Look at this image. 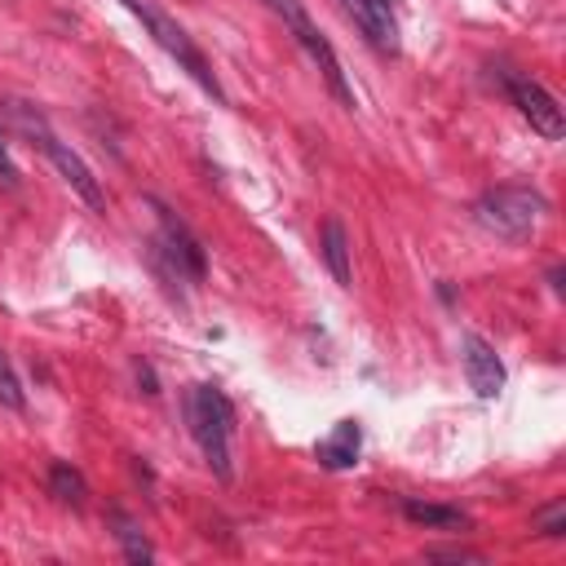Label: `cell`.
I'll return each mask as SVG.
<instances>
[{"instance_id": "obj_1", "label": "cell", "mask_w": 566, "mask_h": 566, "mask_svg": "<svg viewBox=\"0 0 566 566\" xmlns=\"http://www.w3.org/2000/svg\"><path fill=\"white\" fill-rule=\"evenodd\" d=\"M119 4H124V9L146 27V35H150V40H155V44H159V49H164V53H168V57H172V62H177V66H181V71H186V75H190L208 97L226 102V93H221V80H217V71H212V62L203 57V49L190 40V31H186L177 18H168L155 0H119Z\"/></svg>"}, {"instance_id": "obj_2", "label": "cell", "mask_w": 566, "mask_h": 566, "mask_svg": "<svg viewBox=\"0 0 566 566\" xmlns=\"http://www.w3.org/2000/svg\"><path fill=\"white\" fill-rule=\"evenodd\" d=\"M186 420H190V433L208 460V469L230 482V433H234V407L221 389L212 385H190L186 389Z\"/></svg>"}, {"instance_id": "obj_3", "label": "cell", "mask_w": 566, "mask_h": 566, "mask_svg": "<svg viewBox=\"0 0 566 566\" xmlns=\"http://www.w3.org/2000/svg\"><path fill=\"white\" fill-rule=\"evenodd\" d=\"M270 9L283 18V27L292 31V40L310 53V62H314V71L323 75L327 93H332L345 111H354V88H349V80H345V71H340V57H336L332 40L318 31V22L305 13V4H301V0H270Z\"/></svg>"}, {"instance_id": "obj_4", "label": "cell", "mask_w": 566, "mask_h": 566, "mask_svg": "<svg viewBox=\"0 0 566 566\" xmlns=\"http://www.w3.org/2000/svg\"><path fill=\"white\" fill-rule=\"evenodd\" d=\"M544 212H548V199L531 186H495L473 203L478 226H486L500 239H526Z\"/></svg>"}, {"instance_id": "obj_5", "label": "cell", "mask_w": 566, "mask_h": 566, "mask_svg": "<svg viewBox=\"0 0 566 566\" xmlns=\"http://www.w3.org/2000/svg\"><path fill=\"white\" fill-rule=\"evenodd\" d=\"M18 124H22V133H27V137L49 155V164L62 172V181H66V186L88 203V208H106V195H102V186H97L93 168H88V164H84V159H80V155H75V150H71L53 128H49V124H44V115H35V119H31V111L22 106V111H18Z\"/></svg>"}, {"instance_id": "obj_6", "label": "cell", "mask_w": 566, "mask_h": 566, "mask_svg": "<svg viewBox=\"0 0 566 566\" xmlns=\"http://www.w3.org/2000/svg\"><path fill=\"white\" fill-rule=\"evenodd\" d=\"M150 208H155V217H159V252L168 256L172 274H177V279H190V283H203V274H208V252H203V243L195 239V230H190L168 203L150 199Z\"/></svg>"}, {"instance_id": "obj_7", "label": "cell", "mask_w": 566, "mask_h": 566, "mask_svg": "<svg viewBox=\"0 0 566 566\" xmlns=\"http://www.w3.org/2000/svg\"><path fill=\"white\" fill-rule=\"evenodd\" d=\"M504 88H509V97H513V106L522 111V119L539 133V137H548V142H557L562 133H566V119H562V106H557V97L544 88V84H535L531 75H504Z\"/></svg>"}, {"instance_id": "obj_8", "label": "cell", "mask_w": 566, "mask_h": 566, "mask_svg": "<svg viewBox=\"0 0 566 566\" xmlns=\"http://www.w3.org/2000/svg\"><path fill=\"white\" fill-rule=\"evenodd\" d=\"M460 354H464V376H469V389L478 398H495L504 389V363L495 354V345L478 332L460 336Z\"/></svg>"}, {"instance_id": "obj_9", "label": "cell", "mask_w": 566, "mask_h": 566, "mask_svg": "<svg viewBox=\"0 0 566 566\" xmlns=\"http://www.w3.org/2000/svg\"><path fill=\"white\" fill-rule=\"evenodd\" d=\"M340 9L354 18V27L367 35V44H376L380 53H398L394 0H340Z\"/></svg>"}, {"instance_id": "obj_10", "label": "cell", "mask_w": 566, "mask_h": 566, "mask_svg": "<svg viewBox=\"0 0 566 566\" xmlns=\"http://www.w3.org/2000/svg\"><path fill=\"white\" fill-rule=\"evenodd\" d=\"M358 447H363L358 420H336L332 433L314 447V455H318V464H327V469H354V464H358Z\"/></svg>"}, {"instance_id": "obj_11", "label": "cell", "mask_w": 566, "mask_h": 566, "mask_svg": "<svg viewBox=\"0 0 566 566\" xmlns=\"http://www.w3.org/2000/svg\"><path fill=\"white\" fill-rule=\"evenodd\" d=\"M323 261H327V270H332V279L340 283V287H349L354 283V274H349V234H345V226H340V217H327L323 221Z\"/></svg>"}, {"instance_id": "obj_12", "label": "cell", "mask_w": 566, "mask_h": 566, "mask_svg": "<svg viewBox=\"0 0 566 566\" xmlns=\"http://www.w3.org/2000/svg\"><path fill=\"white\" fill-rule=\"evenodd\" d=\"M402 513L416 522V526H433V531H464L469 517L451 504H424V500H402Z\"/></svg>"}, {"instance_id": "obj_13", "label": "cell", "mask_w": 566, "mask_h": 566, "mask_svg": "<svg viewBox=\"0 0 566 566\" xmlns=\"http://www.w3.org/2000/svg\"><path fill=\"white\" fill-rule=\"evenodd\" d=\"M49 491H53L57 500H66V504H84V495H88V482H84V473H80L75 464H66V460H53V464H49Z\"/></svg>"}, {"instance_id": "obj_14", "label": "cell", "mask_w": 566, "mask_h": 566, "mask_svg": "<svg viewBox=\"0 0 566 566\" xmlns=\"http://www.w3.org/2000/svg\"><path fill=\"white\" fill-rule=\"evenodd\" d=\"M115 526H119L115 535H119V544H124V553H128L133 562H150V557H155V553H150V544L142 539V531H137V526H133L124 513H115Z\"/></svg>"}, {"instance_id": "obj_15", "label": "cell", "mask_w": 566, "mask_h": 566, "mask_svg": "<svg viewBox=\"0 0 566 566\" xmlns=\"http://www.w3.org/2000/svg\"><path fill=\"white\" fill-rule=\"evenodd\" d=\"M0 402L9 411H22L27 407V394H22V385H18V376H13V367H9L4 354H0Z\"/></svg>"}, {"instance_id": "obj_16", "label": "cell", "mask_w": 566, "mask_h": 566, "mask_svg": "<svg viewBox=\"0 0 566 566\" xmlns=\"http://www.w3.org/2000/svg\"><path fill=\"white\" fill-rule=\"evenodd\" d=\"M535 526H539L544 535H562V531H566V504L553 500L544 513H535Z\"/></svg>"}, {"instance_id": "obj_17", "label": "cell", "mask_w": 566, "mask_h": 566, "mask_svg": "<svg viewBox=\"0 0 566 566\" xmlns=\"http://www.w3.org/2000/svg\"><path fill=\"white\" fill-rule=\"evenodd\" d=\"M0 181H4V186H18V168H13V159H9L4 137H0Z\"/></svg>"}]
</instances>
